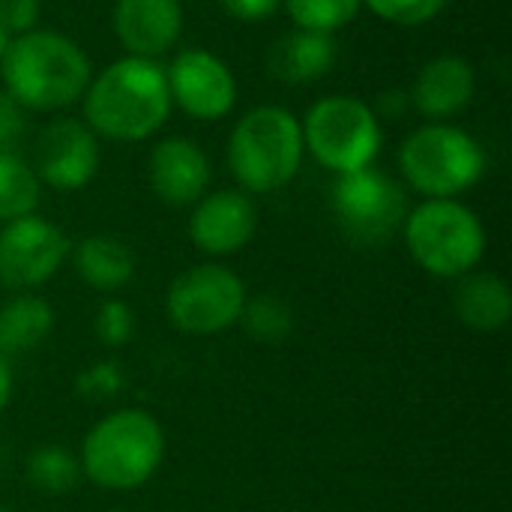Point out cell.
<instances>
[{
  "mask_svg": "<svg viewBox=\"0 0 512 512\" xmlns=\"http://www.w3.org/2000/svg\"><path fill=\"white\" fill-rule=\"evenodd\" d=\"M219 6L237 21L258 24V21H267L270 15H276L282 9V0H219Z\"/></svg>",
  "mask_w": 512,
  "mask_h": 512,
  "instance_id": "f546056e",
  "label": "cell"
},
{
  "mask_svg": "<svg viewBox=\"0 0 512 512\" xmlns=\"http://www.w3.org/2000/svg\"><path fill=\"white\" fill-rule=\"evenodd\" d=\"M258 231V207L243 189H216L192 204L189 240L210 258L237 255Z\"/></svg>",
  "mask_w": 512,
  "mask_h": 512,
  "instance_id": "4fadbf2b",
  "label": "cell"
},
{
  "mask_svg": "<svg viewBox=\"0 0 512 512\" xmlns=\"http://www.w3.org/2000/svg\"><path fill=\"white\" fill-rule=\"evenodd\" d=\"M171 108L165 66L132 54H123L93 75L81 96V114L93 135L120 144L153 138Z\"/></svg>",
  "mask_w": 512,
  "mask_h": 512,
  "instance_id": "6da1fadb",
  "label": "cell"
},
{
  "mask_svg": "<svg viewBox=\"0 0 512 512\" xmlns=\"http://www.w3.org/2000/svg\"><path fill=\"white\" fill-rule=\"evenodd\" d=\"M246 297V285L231 267L207 261L183 270L168 285L165 312L186 336H216L237 327Z\"/></svg>",
  "mask_w": 512,
  "mask_h": 512,
  "instance_id": "ba28073f",
  "label": "cell"
},
{
  "mask_svg": "<svg viewBox=\"0 0 512 512\" xmlns=\"http://www.w3.org/2000/svg\"><path fill=\"white\" fill-rule=\"evenodd\" d=\"M165 432L144 408H120L102 417L81 441V474L108 492L141 489L159 471Z\"/></svg>",
  "mask_w": 512,
  "mask_h": 512,
  "instance_id": "277c9868",
  "label": "cell"
},
{
  "mask_svg": "<svg viewBox=\"0 0 512 512\" xmlns=\"http://www.w3.org/2000/svg\"><path fill=\"white\" fill-rule=\"evenodd\" d=\"M54 330V309L33 291L15 294L0 306V354L18 357L39 348Z\"/></svg>",
  "mask_w": 512,
  "mask_h": 512,
  "instance_id": "ffe728a7",
  "label": "cell"
},
{
  "mask_svg": "<svg viewBox=\"0 0 512 512\" xmlns=\"http://www.w3.org/2000/svg\"><path fill=\"white\" fill-rule=\"evenodd\" d=\"M39 201L42 183L33 165L15 150H0V222L36 213Z\"/></svg>",
  "mask_w": 512,
  "mask_h": 512,
  "instance_id": "44dd1931",
  "label": "cell"
},
{
  "mask_svg": "<svg viewBox=\"0 0 512 512\" xmlns=\"http://www.w3.org/2000/svg\"><path fill=\"white\" fill-rule=\"evenodd\" d=\"M375 18L396 27H423L435 21L450 0H360Z\"/></svg>",
  "mask_w": 512,
  "mask_h": 512,
  "instance_id": "d4e9b609",
  "label": "cell"
},
{
  "mask_svg": "<svg viewBox=\"0 0 512 512\" xmlns=\"http://www.w3.org/2000/svg\"><path fill=\"white\" fill-rule=\"evenodd\" d=\"M339 57L336 36L294 27L270 48V72L288 84H309L324 78Z\"/></svg>",
  "mask_w": 512,
  "mask_h": 512,
  "instance_id": "ac0fdd59",
  "label": "cell"
},
{
  "mask_svg": "<svg viewBox=\"0 0 512 512\" xmlns=\"http://www.w3.org/2000/svg\"><path fill=\"white\" fill-rule=\"evenodd\" d=\"M477 96V69L462 54H438L417 72L408 99L426 123H450Z\"/></svg>",
  "mask_w": 512,
  "mask_h": 512,
  "instance_id": "2e32d148",
  "label": "cell"
},
{
  "mask_svg": "<svg viewBox=\"0 0 512 512\" xmlns=\"http://www.w3.org/2000/svg\"><path fill=\"white\" fill-rule=\"evenodd\" d=\"M306 153L327 171L351 174L369 168L384 147V126L378 111L348 93L321 96L300 120Z\"/></svg>",
  "mask_w": 512,
  "mask_h": 512,
  "instance_id": "52a82bcc",
  "label": "cell"
},
{
  "mask_svg": "<svg viewBox=\"0 0 512 512\" xmlns=\"http://www.w3.org/2000/svg\"><path fill=\"white\" fill-rule=\"evenodd\" d=\"M111 27L126 54L159 60L183 36V3L180 0H114Z\"/></svg>",
  "mask_w": 512,
  "mask_h": 512,
  "instance_id": "9a60e30c",
  "label": "cell"
},
{
  "mask_svg": "<svg viewBox=\"0 0 512 512\" xmlns=\"http://www.w3.org/2000/svg\"><path fill=\"white\" fill-rule=\"evenodd\" d=\"M330 204L342 231L366 246L387 243L396 231H402V222L408 216L405 189L375 165L339 174Z\"/></svg>",
  "mask_w": 512,
  "mask_h": 512,
  "instance_id": "9c48e42d",
  "label": "cell"
},
{
  "mask_svg": "<svg viewBox=\"0 0 512 512\" xmlns=\"http://www.w3.org/2000/svg\"><path fill=\"white\" fill-rule=\"evenodd\" d=\"M102 147L93 129L75 117H57L45 123L33 144V171L42 186L57 192H78L96 174Z\"/></svg>",
  "mask_w": 512,
  "mask_h": 512,
  "instance_id": "7c38bea8",
  "label": "cell"
},
{
  "mask_svg": "<svg viewBox=\"0 0 512 512\" xmlns=\"http://www.w3.org/2000/svg\"><path fill=\"white\" fill-rule=\"evenodd\" d=\"M9 39H12V36L0 27V60H3V54H6V48H9Z\"/></svg>",
  "mask_w": 512,
  "mask_h": 512,
  "instance_id": "d6a6232c",
  "label": "cell"
},
{
  "mask_svg": "<svg viewBox=\"0 0 512 512\" xmlns=\"http://www.w3.org/2000/svg\"><path fill=\"white\" fill-rule=\"evenodd\" d=\"M27 483L42 495H69L81 480L78 456H72L66 447H39L27 456L24 465Z\"/></svg>",
  "mask_w": 512,
  "mask_h": 512,
  "instance_id": "7402d4cb",
  "label": "cell"
},
{
  "mask_svg": "<svg viewBox=\"0 0 512 512\" xmlns=\"http://www.w3.org/2000/svg\"><path fill=\"white\" fill-rule=\"evenodd\" d=\"M24 108L0 87V150H12V144L24 135Z\"/></svg>",
  "mask_w": 512,
  "mask_h": 512,
  "instance_id": "f1b7e54d",
  "label": "cell"
},
{
  "mask_svg": "<svg viewBox=\"0 0 512 512\" xmlns=\"http://www.w3.org/2000/svg\"><path fill=\"white\" fill-rule=\"evenodd\" d=\"M288 18L300 30H315V33H330L348 27L357 12L363 9L360 0H282Z\"/></svg>",
  "mask_w": 512,
  "mask_h": 512,
  "instance_id": "cb8c5ba5",
  "label": "cell"
},
{
  "mask_svg": "<svg viewBox=\"0 0 512 512\" xmlns=\"http://www.w3.org/2000/svg\"><path fill=\"white\" fill-rule=\"evenodd\" d=\"M69 261H72L78 279L99 294L123 291L135 276L132 249L111 234H90V237L72 243Z\"/></svg>",
  "mask_w": 512,
  "mask_h": 512,
  "instance_id": "d6986e66",
  "label": "cell"
},
{
  "mask_svg": "<svg viewBox=\"0 0 512 512\" xmlns=\"http://www.w3.org/2000/svg\"><path fill=\"white\" fill-rule=\"evenodd\" d=\"M3 90L24 111H63L81 102L93 66L87 51L66 33L33 27L9 39L0 60Z\"/></svg>",
  "mask_w": 512,
  "mask_h": 512,
  "instance_id": "7a4b0ae2",
  "label": "cell"
},
{
  "mask_svg": "<svg viewBox=\"0 0 512 512\" xmlns=\"http://www.w3.org/2000/svg\"><path fill=\"white\" fill-rule=\"evenodd\" d=\"M111 512H117V510H111Z\"/></svg>",
  "mask_w": 512,
  "mask_h": 512,
  "instance_id": "e575fe53",
  "label": "cell"
},
{
  "mask_svg": "<svg viewBox=\"0 0 512 512\" xmlns=\"http://www.w3.org/2000/svg\"><path fill=\"white\" fill-rule=\"evenodd\" d=\"M42 12L39 0H0V27L9 36H21L36 27Z\"/></svg>",
  "mask_w": 512,
  "mask_h": 512,
  "instance_id": "83f0119b",
  "label": "cell"
},
{
  "mask_svg": "<svg viewBox=\"0 0 512 512\" xmlns=\"http://www.w3.org/2000/svg\"><path fill=\"white\" fill-rule=\"evenodd\" d=\"M93 333L105 348H123L135 336V312L129 303L108 297L99 303L96 318H93Z\"/></svg>",
  "mask_w": 512,
  "mask_h": 512,
  "instance_id": "484cf974",
  "label": "cell"
},
{
  "mask_svg": "<svg viewBox=\"0 0 512 512\" xmlns=\"http://www.w3.org/2000/svg\"><path fill=\"white\" fill-rule=\"evenodd\" d=\"M411 105V99H408V90H384V96H381V102H378V111L381 114H402L405 108ZM378 114V117H381Z\"/></svg>",
  "mask_w": 512,
  "mask_h": 512,
  "instance_id": "4dcf8cb0",
  "label": "cell"
},
{
  "mask_svg": "<svg viewBox=\"0 0 512 512\" xmlns=\"http://www.w3.org/2000/svg\"><path fill=\"white\" fill-rule=\"evenodd\" d=\"M147 180L153 195L168 207H192L207 195L210 159L198 141L186 135H168L150 150Z\"/></svg>",
  "mask_w": 512,
  "mask_h": 512,
  "instance_id": "5bb4252c",
  "label": "cell"
},
{
  "mask_svg": "<svg viewBox=\"0 0 512 512\" xmlns=\"http://www.w3.org/2000/svg\"><path fill=\"white\" fill-rule=\"evenodd\" d=\"M0 512H15V510H9V507H0Z\"/></svg>",
  "mask_w": 512,
  "mask_h": 512,
  "instance_id": "836d02e7",
  "label": "cell"
},
{
  "mask_svg": "<svg viewBox=\"0 0 512 512\" xmlns=\"http://www.w3.org/2000/svg\"><path fill=\"white\" fill-rule=\"evenodd\" d=\"M171 105L201 123L228 117L237 105V78L231 66L207 48H183L165 66Z\"/></svg>",
  "mask_w": 512,
  "mask_h": 512,
  "instance_id": "8fae6325",
  "label": "cell"
},
{
  "mask_svg": "<svg viewBox=\"0 0 512 512\" xmlns=\"http://www.w3.org/2000/svg\"><path fill=\"white\" fill-rule=\"evenodd\" d=\"M294 309L276 297V294H258V297H246L243 315H240V327L249 339L261 342V345H279L294 333Z\"/></svg>",
  "mask_w": 512,
  "mask_h": 512,
  "instance_id": "603a6c76",
  "label": "cell"
},
{
  "mask_svg": "<svg viewBox=\"0 0 512 512\" xmlns=\"http://www.w3.org/2000/svg\"><path fill=\"white\" fill-rule=\"evenodd\" d=\"M72 240L51 219L30 213L0 228V288L27 294L45 285L66 261Z\"/></svg>",
  "mask_w": 512,
  "mask_h": 512,
  "instance_id": "30bf717a",
  "label": "cell"
},
{
  "mask_svg": "<svg viewBox=\"0 0 512 512\" xmlns=\"http://www.w3.org/2000/svg\"><path fill=\"white\" fill-rule=\"evenodd\" d=\"M300 117L285 105H255L231 129L225 159L246 195H270L285 189L303 165Z\"/></svg>",
  "mask_w": 512,
  "mask_h": 512,
  "instance_id": "3957f363",
  "label": "cell"
},
{
  "mask_svg": "<svg viewBox=\"0 0 512 512\" xmlns=\"http://www.w3.org/2000/svg\"><path fill=\"white\" fill-rule=\"evenodd\" d=\"M12 390H15V375H12V363L6 354H0V414L9 408L12 402Z\"/></svg>",
  "mask_w": 512,
  "mask_h": 512,
  "instance_id": "1f68e13d",
  "label": "cell"
},
{
  "mask_svg": "<svg viewBox=\"0 0 512 512\" xmlns=\"http://www.w3.org/2000/svg\"><path fill=\"white\" fill-rule=\"evenodd\" d=\"M483 144L456 123H423L399 147V171L423 198H459L486 174Z\"/></svg>",
  "mask_w": 512,
  "mask_h": 512,
  "instance_id": "8992f818",
  "label": "cell"
},
{
  "mask_svg": "<svg viewBox=\"0 0 512 512\" xmlns=\"http://www.w3.org/2000/svg\"><path fill=\"white\" fill-rule=\"evenodd\" d=\"M126 378L120 372V366L114 360H102V363H93L90 369H84L78 375V393L87 396V399H108V396H117L123 390Z\"/></svg>",
  "mask_w": 512,
  "mask_h": 512,
  "instance_id": "4316f807",
  "label": "cell"
},
{
  "mask_svg": "<svg viewBox=\"0 0 512 512\" xmlns=\"http://www.w3.org/2000/svg\"><path fill=\"white\" fill-rule=\"evenodd\" d=\"M456 282L459 285L453 291V309L468 330L498 333L510 324L512 291L498 273L471 270Z\"/></svg>",
  "mask_w": 512,
  "mask_h": 512,
  "instance_id": "e0dca14e",
  "label": "cell"
},
{
  "mask_svg": "<svg viewBox=\"0 0 512 512\" xmlns=\"http://www.w3.org/2000/svg\"><path fill=\"white\" fill-rule=\"evenodd\" d=\"M402 240L414 264L438 279H462L486 255V228L459 198H423L408 210Z\"/></svg>",
  "mask_w": 512,
  "mask_h": 512,
  "instance_id": "5b68a950",
  "label": "cell"
}]
</instances>
